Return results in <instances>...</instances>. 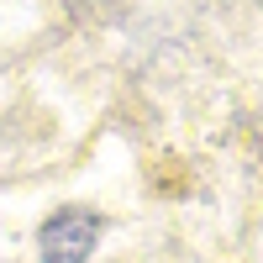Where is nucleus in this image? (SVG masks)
<instances>
[{"mask_svg": "<svg viewBox=\"0 0 263 263\" xmlns=\"http://www.w3.org/2000/svg\"><path fill=\"white\" fill-rule=\"evenodd\" d=\"M95 237H100V221H95L90 211L63 205L58 216H48L37 248H42V263H84L90 248H95Z\"/></svg>", "mask_w": 263, "mask_h": 263, "instance_id": "nucleus-1", "label": "nucleus"}]
</instances>
